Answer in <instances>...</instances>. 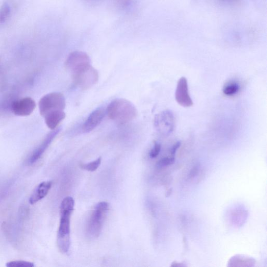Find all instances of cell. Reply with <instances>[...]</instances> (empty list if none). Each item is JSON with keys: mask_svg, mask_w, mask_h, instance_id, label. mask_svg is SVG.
Masks as SVG:
<instances>
[{"mask_svg": "<svg viewBox=\"0 0 267 267\" xmlns=\"http://www.w3.org/2000/svg\"><path fill=\"white\" fill-rule=\"evenodd\" d=\"M75 202L72 197H66L60 206V222L58 231L57 243L60 251L64 254L69 252L71 245V217Z\"/></svg>", "mask_w": 267, "mask_h": 267, "instance_id": "1", "label": "cell"}, {"mask_svg": "<svg viewBox=\"0 0 267 267\" xmlns=\"http://www.w3.org/2000/svg\"><path fill=\"white\" fill-rule=\"evenodd\" d=\"M107 113L113 121L125 124L135 119L138 115L136 106L125 99H116L108 105Z\"/></svg>", "mask_w": 267, "mask_h": 267, "instance_id": "2", "label": "cell"}, {"mask_svg": "<svg viewBox=\"0 0 267 267\" xmlns=\"http://www.w3.org/2000/svg\"><path fill=\"white\" fill-rule=\"evenodd\" d=\"M109 209V204L106 202H100L95 206L86 227L87 235L90 238H97L101 234Z\"/></svg>", "mask_w": 267, "mask_h": 267, "instance_id": "3", "label": "cell"}, {"mask_svg": "<svg viewBox=\"0 0 267 267\" xmlns=\"http://www.w3.org/2000/svg\"><path fill=\"white\" fill-rule=\"evenodd\" d=\"M76 85L82 90H87L94 86L99 80V73L91 64L72 73Z\"/></svg>", "mask_w": 267, "mask_h": 267, "instance_id": "4", "label": "cell"}, {"mask_svg": "<svg viewBox=\"0 0 267 267\" xmlns=\"http://www.w3.org/2000/svg\"><path fill=\"white\" fill-rule=\"evenodd\" d=\"M65 106V99L64 95L58 92L50 93L44 96L39 102L40 113L43 117L50 111L64 110Z\"/></svg>", "mask_w": 267, "mask_h": 267, "instance_id": "5", "label": "cell"}, {"mask_svg": "<svg viewBox=\"0 0 267 267\" xmlns=\"http://www.w3.org/2000/svg\"><path fill=\"white\" fill-rule=\"evenodd\" d=\"M155 126L163 136L168 137L173 131L175 125L174 116L172 111L164 110L156 115Z\"/></svg>", "mask_w": 267, "mask_h": 267, "instance_id": "6", "label": "cell"}, {"mask_svg": "<svg viewBox=\"0 0 267 267\" xmlns=\"http://www.w3.org/2000/svg\"><path fill=\"white\" fill-rule=\"evenodd\" d=\"M65 64L66 69L72 73L83 67L91 64V59L85 53L76 51L69 55Z\"/></svg>", "mask_w": 267, "mask_h": 267, "instance_id": "7", "label": "cell"}, {"mask_svg": "<svg viewBox=\"0 0 267 267\" xmlns=\"http://www.w3.org/2000/svg\"><path fill=\"white\" fill-rule=\"evenodd\" d=\"M175 99L176 102L182 107L189 108L193 106V102L189 93L188 80L185 77H182L178 80Z\"/></svg>", "mask_w": 267, "mask_h": 267, "instance_id": "8", "label": "cell"}, {"mask_svg": "<svg viewBox=\"0 0 267 267\" xmlns=\"http://www.w3.org/2000/svg\"><path fill=\"white\" fill-rule=\"evenodd\" d=\"M36 107L34 100L30 97H26L15 102L12 105V110L16 115L25 116L30 115Z\"/></svg>", "mask_w": 267, "mask_h": 267, "instance_id": "9", "label": "cell"}, {"mask_svg": "<svg viewBox=\"0 0 267 267\" xmlns=\"http://www.w3.org/2000/svg\"><path fill=\"white\" fill-rule=\"evenodd\" d=\"M106 110L104 108H99L94 111L88 117V118L82 126V130L84 133H88L93 130L105 118Z\"/></svg>", "mask_w": 267, "mask_h": 267, "instance_id": "10", "label": "cell"}, {"mask_svg": "<svg viewBox=\"0 0 267 267\" xmlns=\"http://www.w3.org/2000/svg\"><path fill=\"white\" fill-rule=\"evenodd\" d=\"M59 129H55L52 131L49 132L41 144L35 150V151L32 153L30 159L29 163L33 164L38 160L43 154L45 152L46 149L49 147L59 132Z\"/></svg>", "mask_w": 267, "mask_h": 267, "instance_id": "11", "label": "cell"}, {"mask_svg": "<svg viewBox=\"0 0 267 267\" xmlns=\"http://www.w3.org/2000/svg\"><path fill=\"white\" fill-rule=\"evenodd\" d=\"M53 182L45 181L41 182L32 193L29 200L31 205H34L44 198L52 189Z\"/></svg>", "mask_w": 267, "mask_h": 267, "instance_id": "12", "label": "cell"}, {"mask_svg": "<svg viewBox=\"0 0 267 267\" xmlns=\"http://www.w3.org/2000/svg\"><path fill=\"white\" fill-rule=\"evenodd\" d=\"M65 116L66 114L63 110H54L47 113L43 118L48 128L54 130L65 118Z\"/></svg>", "mask_w": 267, "mask_h": 267, "instance_id": "13", "label": "cell"}, {"mask_svg": "<svg viewBox=\"0 0 267 267\" xmlns=\"http://www.w3.org/2000/svg\"><path fill=\"white\" fill-rule=\"evenodd\" d=\"M240 88V85L237 81H230L224 85L223 91L225 95L233 96L238 93Z\"/></svg>", "mask_w": 267, "mask_h": 267, "instance_id": "14", "label": "cell"}, {"mask_svg": "<svg viewBox=\"0 0 267 267\" xmlns=\"http://www.w3.org/2000/svg\"><path fill=\"white\" fill-rule=\"evenodd\" d=\"M12 9L9 4L5 3L0 8V26L3 25L7 22L10 17Z\"/></svg>", "mask_w": 267, "mask_h": 267, "instance_id": "15", "label": "cell"}, {"mask_svg": "<svg viewBox=\"0 0 267 267\" xmlns=\"http://www.w3.org/2000/svg\"><path fill=\"white\" fill-rule=\"evenodd\" d=\"M102 161V157H99L96 160L86 164H80V168L83 170L94 172L96 171L101 164Z\"/></svg>", "mask_w": 267, "mask_h": 267, "instance_id": "16", "label": "cell"}, {"mask_svg": "<svg viewBox=\"0 0 267 267\" xmlns=\"http://www.w3.org/2000/svg\"><path fill=\"white\" fill-rule=\"evenodd\" d=\"M7 267H33V263L24 260H14L7 263Z\"/></svg>", "mask_w": 267, "mask_h": 267, "instance_id": "17", "label": "cell"}, {"mask_svg": "<svg viewBox=\"0 0 267 267\" xmlns=\"http://www.w3.org/2000/svg\"><path fill=\"white\" fill-rule=\"evenodd\" d=\"M175 161V156L170 155L168 157H165L161 159L157 163L158 168L168 166L173 164Z\"/></svg>", "mask_w": 267, "mask_h": 267, "instance_id": "18", "label": "cell"}, {"mask_svg": "<svg viewBox=\"0 0 267 267\" xmlns=\"http://www.w3.org/2000/svg\"><path fill=\"white\" fill-rule=\"evenodd\" d=\"M161 149V144L157 142H155L154 144V146L151 150H150L149 153V156L150 158L154 159L158 157L159 155Z\"/></svg>", "mask_w": 267, "mask_h": 267, "instance_id": "19", "label": "cell"}, {"mask_svg": "<svg viewBox=\"0 0 267 267\" xmlns=\"http://www.w3.org/2000/svg\"><path fill=\"white\" fill-rule=\"evenodd\" d=\"M181 143L177 142L175 143L170 149V154L172 156H175L177 150L180 147Z\"/></svg>", "mask_w": 267, "mask_h": 267, "instance_id": "20", "label": "cell"}, {"mask_svg": "<svg viewBox=\"0 0 267 267\" xmlns=\"http://www.w3.org/2000/svg\"><path fill=\"white\" fill-rule=\"evenodd\" d=\"M199 171V167L198 165H196L191 169L190 172V174H189V177L191 179H193L196 176H197L198 174Z\"/></svg>", "mask_w": 267, "mask_h": 267, "instance_id": "21", "label": "cell"}, {"mask_svg": "<svg viewBox=\"0 0 267 267\" xmlns=\"http://www.w3.org/2000/svg\"><path fill=\"white\" fill-rule=\"evenodd\" d=\"M220 1L226 3H231L235 2L236 0H220Z\"/></svg>", "mask_w": 267, "mask_h": 267, "instance_id": "22", "label": "cell"}, {"mask_svg": "<svg viewBox=\"0 0 267 267\" xmlns=\"http://www.w3.org/2000/svg\"><path fill=\"white\" fill-rule=\"evenodd\" d=\"M171 193H172V190H171V189H170V190L168 191V192H167V194L166 195V197H167V196H168H168H170L171 195Z\"/></svg>", "mask_w": 267, "mask_h": 267, "instance_id": "23", "label": "cell"}]
</instances>
